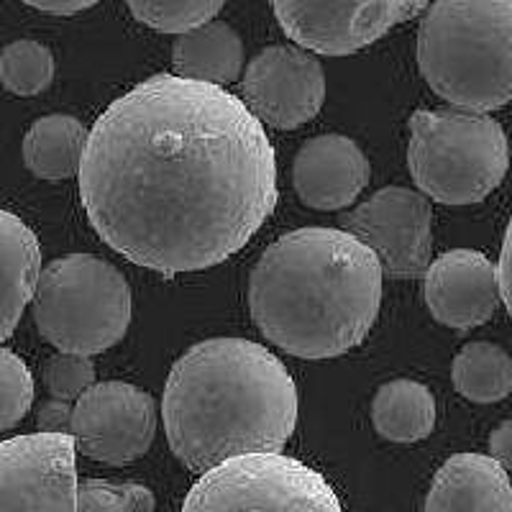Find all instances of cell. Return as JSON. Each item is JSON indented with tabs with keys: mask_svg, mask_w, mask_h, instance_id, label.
Masks as SVG:
<instances>
[{
	"mask_svg": "<svg viewBox=\"0 0 512 512\" xmlns=\"http://www.w3.org/2000/svg\"><path fill=\"white\" fill-rule=\"evenodd\" d=\"M77 175L100 239L167 277L226 262L277 205L262 123L228 90L177 75L149 77L108 105Z\"/></svg>",
	"mask_w": 512,
	"mask_h": 512,
	"instance_id": "1",
	"label": "cell"
},
{
	"mask_svg": "<svg viewBox=\"0 0 512 512\" xmlns=\"http://www.w3.org/2000/svg\"><path fill=\"white\" fill-rule=\"evenodd\" d=\"M297 410L285 364L246 338H208L185 351L162 400L169 448L195 474L239 456L282 454Z\"/></svg>",
	"mask_w": 512,
	"mask_h": 512,
	"instance_id": "2",
	"label": "cell"
},
{
	"mask_svg": "<svg viewBox=\"0 0 512 512\" xmlns=\"http://www.w3.org/2000/svg\"><path fill=\"white\" fill-rule=\"evenodd\" d=\"M382 305L377 256L338 228H300L267 246L249 280L259 331L300 359H333L359 346Z\"/></svg>",
	"mask_w": 512,
	"mask_h": 512,
	"instance_id": "3",
	"label": "cell"
},
{
	"mask_svg": "<svg viewBox=\"0 0 512 512\" xmlns=\"http://www.w3.org/2000/svg\"><path fill=\"white\" fill-rule=\"evenodd\" d=\"M418 67L461 111L512 103V0H436L418 29Z\"/></svg>",
	"mask_w": 512,
	"mask_h": 512,
	"instance_id": "4",
	"label": "cell"
},
{
	"mask_svg": "<svg viewBox=\"0 0 512 512\" xmlns=\"http://www.w3.org/2000/svg\"><path fill=\"white\" fill-rule=\"evenodd\" d=\"M408 167L425 198L443 205L482 203L510 167L505 128L487 113L461 108L415 111Z\"/></svg>",
	"mask_w": 512,
	"mask_h": 512,
	"instance_id": "5",
	"label": "cell"
},
{
	"mask_svg": "<svg viewBox=\"0 0 512 512\" xmlns=\"http://www.w3.org/2000/svg\"><path fill=\"white\" fill-rule=\"evenodd\" d=\"M131 305L126 277L93 254L52 262L34 290L36 328L64 354L95 356L116 346L131 323Z\"/></svg>",
	"mask_w": 512,
	"mask_h": 512,
	"instance_id": "6",
	"label": "cell"
},
{
	"mask_svg": "<svg viewBox=\"0 0 512 512\" xmlns=\"http://www.w3.org/2000/svg\"><path fill=\"white\" fill-rule=\"evenodd\" d=\"M182 512H344L331 484L303 461L251 454L223 461L187 492Z\"/></svg>",
	"mask_w": 512,
	"mask_h": 512,
	"instance_id": "7",
	"label": "cell"
},
{
	"mask_svg": "<svg viewBox=\"0 0 512 512\" xmlns=\"http://www.w3.org/2000/svg\"><path fill=\"white\" fill-rule=\"evenodd\" d=\"M425 6L428 0H272L282 31L323 57L361 52Z\"/></svg>",
	"mask_w": 512,
	"mask_h": 512,
	"instance_id": "8",
	"label": "cell"
},
{
	"mask_svg": "<svg viewBox=\"0 0 512 512\" xmlns=\"http://www.w3.org/2000/svg\"><path fill=\"white\" fill-rule=\"evenodd\" d=\"M341 231L377 256L382 274L413 280L425 274L433 251V210L418 190L390 185L341 216Z\"/></svg>",
	"mask_w": 512,
	"mask_h": 512,
	"instance_id": "9",
	"label": "cell"
},
{
	"mask_svg": "<svg viewBox=\"0 0 512 512\" xmlns=\"http://www.w3.org/2000/svg\"><path fill=\"white\" fill-rule=\"evenodd\" d=\"M75 448L100 464L123 466L141 459L157 436V405L128 382H95L72 408Z\"/></svg>",
	"mask_w": 512,
	"mask_h": 512,
	"instance_id": "10",
	"label": "cell"
},
{
	"mask_svg": "<svg viewBox=\"0 0 512 512\" xmlns=\"http://www.w3.org/2000/svg\"><path fill=\"white\" fill-rule=\"evenodd\" d=\"M75 451L62 433L0 441V512H77Z\"/></svg>",
	"mask_w": 512,
	"mask_h": 512,
	"instance_id": "11",
	"label": "cell"
},
{
	"mask_svg": "<svg viewBox=\"0 0 512 512\" xmlns=\"http://www.w3.org/2000/svg\"><path fill=\"white\" fill-rule=\"evenodd\" d=\"M241 103L272 128L303 126L326 103V72L300 47H269L249 62L241 80Z\"/></svg>",
	"mask_w": 512,
	"mask_h": 512,
	"instance_id": "12",
	"label": "cell"
},
{
	"mask_svg": "<svg viewBox=\"0 0 512 512\" xmlns=\"http://www.w3.org/2000/svg\"><path fill=\"white\" fill-rule=\"evenodd\" d=\"M423 295L433 318L443 326L456 331L484 326L500 305L497 264L482 251H446L425 269Z\"/></svg>",
	"mask_w": 512,
	"mask_h": 512,
	"instance_id": "13",
	"label": "cell"
},
{
	"mask_svg": "<svg viewBox=\"0 0 512 512\" xmlns=\"http://www.w3.org/2000/svg\"><path fill=\"white\" fill-rule=\"evenodd\" d=\"M372 167L354 139L323 134L305 141L292 164L297 198L315 210H344L367 190Z\"/></svg>",
	"mask_w": 512,
	"mask_h": 512,
	"instance_id": "14",
	"label": "cell"
},
{
	"mask_svg": "<svg viewBox=\"0 0 512 512\" xmlns=\"http://www.w3.org/2000/svg\"><path fill=\"white\" fill-rule=\"evenodd\" d=\"M425 512H512V482L492 456L456 454L433 477Z\"/></svg>",
	"mask_w": 512,
	"mask_h": 512,
	"instance_id": "15",
	"label": "cell"
},
{
	"mask_svg": "<svg viewBox=\"0 0 512 512\" xmlns=\"http://www.w3.org/2000/svg\"><path fill=\"white\" fill-rule=\"evenodd\" d=\"M41 274L36 233L8 210H0V341L13 336Z\"/></svg>",
	"mask_w": 512,
	"mask_h": 512,
	"instance_id": "16",
	"label": "cell"
},
{
	"mask_svg": "<svg viewBox=\"0 0 512 512\" xmlns=\"http://www.w3.org/2000/svg\"><path fill=\"white\" fill-rule=\"evenodd\" d=\"M177 77L205 85H231L244 70L241 36L223 21H210L177 36L172 47Z\"/></svg>",
	"mask_w": 512,
	"mask_h": 512,
	"instance_id": "17",
	"label": "cell"
},
{
	"mask_svg": "<svg viewBox=\"0 0 512 512\" xmlns=\"http://www.w3.org/2000/svg\"><path fill=\"white\" fill-rule=\"evenodd\" d=\"M90 131L67 113L44 116L24 136V162L41 180H67L80 172Z\"/></svg>",
	"mask_w": 512,
	"mask_h": 512,
	"instance_id": "18",
	"label": "cell"
},
{
	"mask_svg": "<svg viewBox=\"0 0 512 512\" xmlns=\"http://www.w3.org/2000/svg\"><path fill=\"white\" fill-rule=\"evenodd\" d=\"M374 428L392 443L423 441L436 428V400L415 379H392L382 384L372 402Z\"/></svg>",
	"mask_w": 512,
	"mask_h": 512,
	"instance_id": "19",
	"label": "cell"
},
{
	"mask_svg": "<svg viewBox=\"0 0 512 512\" xmlns=\"http://www.w3.org/2000/svg\"><path fill=\"white\" fill-rule=\"evenodd\" d=\"M451 379L466 400L500 402L512 395V356L489 341H472L456 354Z\"/></svg>",
	"mask_w": 512,
	"mask_h": 512,
	"instance_id": "20",
	"label": "cell"
},
{
	"mask_svg": "<svg viewBox=\"0 0 512 512\" xmlns=\"http://www.w3.org/2000/svg\"><path fill=\"white\" fill-rule=\"evenodd\" d=\"M54 80V54L41 41L18 39L0 52V82L13 95H39Z\"/></svg>",
	"mask_w": 512,
	"mask_h": 512,
	"instance_id": "21",
	"label": "cell"
},
{
	"mask_svg": "<svg viewBox=\"0 0 512 512\" xmlns=\"http://www.w3.org/2000/svg\"><path fill=\"white\" fill-rule=\"evenodd\" d=\"M136 21L162 34H185L210 24L226 0H126Z\"/></svg>",
	"mask_w": 512,
	"mask_h": 512,
	"instance_id": "22",
	"label": "cell"
},
{
	"mask_svg": "<svg viewBox=\"0 0 512 512\" xmlns=\"http://www.w3.org/2000/svg\"><path fill=\"white\" fill-rule=\"evenodd\" d=\"M77 512H154V495L136 482L85 479L77 484Z\"/></svg>",
	"mask_w": 512,
	"mask_h": 512,
	"instance_id": "23",
	"label": "cell"
},
{
	"mask_svg": "<svg viewBox=\"0 0 512 512\" xmlns=\"http://www.w3.org/2000/svg\"><path fill=\"white\" fill-rule=\"evenodd\" d=\"M34 402V377L24 359L0 349V433L24 420Z\"/></svg>",
	"mask_w": 512,
	"mask_h": 512,
	"instance_id": "24",
	"label": "cell"
},
{
	"mask_svg": "<svg viewBox=\"0 0 512 512\" xmlns=\"http://www.w3.org/2000/svg\"><path fill=\"white\" fill-rule=\"evenodd\" d=\"M44 384L54 400L77 402L95 384L93 359L59 351L44 364Z\"/></svg>",
	"mask_w": 512,
	"mask_h": 512,
	"instance_id": "25",
	"label": "cell"
},
{
	"mask_svg": "<svg viewBox=\"0 0 512 512\" xmlns=\"http://www.w3.org/2000/svg\"><path fill=\"white\" fill-rule=\"evenodd\" d=\"M36 425H39V433H62V436H70L72 405L64 400L44 402L39 408V415H36Z\"/></svg>",
	"mask_w": 512,
	"mask_h": 512,
	"instance_id": "26",
	"label": "cell"
},
{
	"mask_svg": "<svg viewBox=\"0 0 512 512\" xmlns=\"http://www.w3.org/2000/svg\"><path fill=\"white\" fill-rule=\"evenodd\" d=\"M497 282H500V300L512 315V218L507 223L505 241H502L500 262H497Z\"/></svg>",
	"mask_w": 512,
	"mask_h": 512,
	"instance_id": "27",
	"label": "cell"
},
{
	"mask_svg": "<svg viewBox=\"0 0 512 512\" xmlns=\"http://www.w3.org/2000/svg\"><path fill=\"white\" fill-rule=\"evenodd\" d=\"M489 456L505 472H512V420H505L492 431V436H489Z\"/></svg>",
	"mask_w": 512,
	"mask_h": 512,
	"instance_id": "28",
	"label": "cell"
},
{
	"mask_svg": "<svg viewBox=\"0 0 512 512\" xmlns=\"http://www.w3.org/2000/svg\"><path fill=\"white\" fill-rule=\"evenodd\" d=\"M26 6L36 8V11L54 13V16H72V13L88 11L100 0H24Z\"/></svg>",
	"mask_w": 512,
	"mask_h": 512,
	"instance_id": "29",
	"label": "cell"
}]
</instances>
